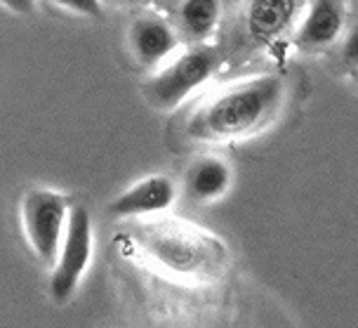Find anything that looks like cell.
<instances>
[{
  "label": "cell",
  "instance_id": "obj_1",
  "mask_svg": "<svg viewBox=\"0 0 358 328\" xmlns=\"http://www.w3.org/2000/svg\"><path fill=\"white\" fill-rule=\"evenodd\" d=\"M285 95L278 74H262L241 81L208 100L189 121V135L198 139H236L252 135L276 116Z\"/></svg>",
  "mask_w": 358,
  "mask_h": 328
},
{
  "label": "cell",
  "instance_id": "obj_2",
  "mask_svg": "<svg viewBox=\"0 0 358 328\" xmlns=\"http://www.w3.org/2000/svg\"><path fill=\"white\" fill-rule=\"evenodd\" d=\"M139 243L170 272L191 279H215L227 265V253L220 241L182 224H151Z\"/></svg>",
  "mask_w": 358,
  "mask_h": 328
},
{
  "label": "cell",
  "instance_id": "obj_3",
  "mask_svg": "<svg viewBox=\"0 0 358 328\" xmlns=\"http://www.w3.org/2000/svg\"><path fill=\"white\" fill-rule=\"evenodd\" d=\"M222 64V53L217 48L198 45L189 53L179 55L175 62H170L163 71L153 74L142 86L144 97L156 109H175L179 102H184L213 76Z\"/></svg>",
  "mask_w": 358,
  "mask_h": 328
},
{
  "label": "cell",
  "instance_id": "obj_4",
  "mask_svg": "<svg viewBox=\"0 0 358 328\" xmlns=\"http://www.w3.org/2000/svg\"><path fill=\"white\" fill-rule=\"evenodd\" d=\"M71 203L66 196L50 189H31L22 203V222L27 239L45 267H52L59 260L62 243L66 236Z\"/></svg>",
  "mask_w": 358,
  "mask_h": 328
},
{
  "label": "cell",
  "instance_id": "obj_5",
  "mask_svg": "<svg viewBox=\"0 0 358 328\" xmlns=\"http://www.w3.org/2000/svg\"><path fill=\"white\" fill-rule=\"evenodd\" d=\"M90 255H92V222L85 205L71 203V215H69L66 236L62 243L59 260L52 269L50 279V291L57 302L71 300V295L78 288L83 272L87 269Z\"/></svg>",
  "mask_w": 358,
  "mask_h": 328
},
{
  "label": "cell",
  "instance_id": "obj_6",
  "mask_svg": "<svg viewBox=\"0 0 358 328\" xmlns=\"http://www.w3.org/2000/svg\"><path fill=\"white\" fill-rule=\"evenodd\" d=\"M344 24H347V5L340 0H316L306 10L292 43L302 53H316L340 38Z\"/></svg>",
  "mask_w": 358,
  "mask_h": 328
},
{
  "label": "cell",
  "instance_id": "obj_7",
  "mask_svg": "<svg viewBox=\"0 0 358 328\" xmlns=\"http://www.w3.org/2000/svg\"><path fill=\"white\" fill-rule=\"evenodd\" d=\"M177 196V186L170 177L165 175H151L139 179L130 189L123 191L113 203L108 205L111 215L116 217H137V215H151L168 210Z\"/></svg>",
  "mask_w": 358,
  "mask_h": 328
},
{
  "label": "cell",
  "instance_id": "obj_8",
  "mask_svg": "<svg viewBox=\"0 0 358 328\" xmlns=\"http://www.w3.org/2000/svg\"><path fill=\"white\" fill-rule=\"evenodd\" d=\"M127 43H130V53L134 55V60L142 67H153L170 53H175L179 45V34L163 17L144 15L132 22Z\"/></svg>",
  "mask_w": 358,
  "mask_h": 328
},
{
  "label": "cell",
  "instance_id": "obj_9",
  "mask_svg": "<svg viewBox=\"0 0 358 328\" xmlns=\"http://www.w3.org/2000/svg\"><path fill=\"white\" fill-rule=\"evenodd\" d=\"M229 184H231V170H229V165L222 158L215 156L198 158L189 168L187 179H184L187 194L201 203L220 198L229 189Z\"/></svg>",
  "mask_w": 358,
  "mask_h": 328
},
{
  "label": "cell",
  "instance_id": "obj_10",
  "mask_svg": "<svg viewBox=\"0 0 358 328\" xmlns=\"http://www.w3.org/2000/svg\"><path fill=\"white\" fill-rule=\"evenodd\" d=\"M302 8V3H287V0H257L248 8V24L250 34L259 41H271L280 36V31L290 27L295 12Z\"/></svg>",
  "mask_w": 358,
  "mask_h": 328
},
{
  "label": "cell",
  "instance_id": "obj_11",
  "mask_svg": "<svg viewBox=\"0 0 358 328\" xmlns=\"http://www.w3.org/2000/svg\"><path fill=\"white\" fill-rule=\"evenodd\" d=\"M222 5L215 0H187L177 5L179 27L191 41H203L215 31L220 22Z\"/></svg>",
  "mask_w": 358,
  "mask_h": 328
},
{
  "label": "cell",
  "instance_id": "obj_12",
  "mask_svg": "<svg viewBox=\"0 0 358 328\" xmlns=\"http://www.w3.org/2000/svg\"><path fill=\"white\" fill-rule=\"evenodd\" d=\"M342 60L354 74L358 71V19L351 24L347 41H344V45H342Z\"/></svg>",
  "mask_w": 358,
  "mask_h": 328
},
{
  "label": "cell",
  "instance_id": "obj_13",
  "mask_svg": "<svg viewBox=\"0 0 358 328\" xmlns=\"http://www.w3.org/2000/svg\"><path fill=\"white\" fill-rule=\"evenodd\" d=\"M62 8H69V10H78L80 15H92V17H101V8L99 3H94V0H64V3H59Z\"/></svg>",
  "mask_w": 358,
  "mask_h": 328
},
{
  "label": "cell",
  "instance_id": "obj_14",
  "mask_svg": "<svg viewBox=\"0 0 358 328\" xmlns=\"http://www.w3.org/2000/svg\"><path fill=\"white\" fill-rule=\"evenodd\" d=\"M354 81H356V83H358V71H356V74H354Z\"/></svg>",
  "mask_w": 358,
  "mask_h": 328
}]
</instances>
